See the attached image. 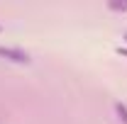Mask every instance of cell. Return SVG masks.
<instances>
[{"label": "cell", "instance_id": "obj_3", "mask_svg": "<svg viewBox=\"0 0 127 124\" xmlns=\"http://www.w3.org/2000/svg\"><path fill=\"white\" fill-rule=\"evenodd\" d=\"M108 7H110L112 12H127V0H125V2H117V0H110V2H108Z\"/></svg>", "mask_w": 127, "mask_h": 124}, {"label": "cell", "instance_id": "obj_1", "mask_svg": "<svg viewBox=\"0 0 127 124\" xmlns=\"http://www.w3.org/2000/svg\"><path fill=\"white\" fill-rule=\"evenodd\" d=\"M0 59L12 61V63H20V66L32 63L30 54H27V51H22V49H17V46H0Z\"/></svg>", "mask_w": 127, "mask_h": 124}, {"label": "cell", "instance_id": "obj_5", "mask_svg": "<svg viewBox=\"0 0 127 124\" xmlns=\"http://www.w3.org/2000/svg\"><path fill=\"white\" fill-rule=\"evenodd\" d=\"M0 34H2V27H0Z\"/></svg>", "mask_w": 127, "mask_h": 124}, {"label": "cell", "instance_id": "obj_2", "mask_svg": "<svg viewBox=\"0 0 127 124\" xmlns=\"http://www.w3.org/2000/svg\"><path fill=\"white\" fill-rule=\"evenodd\" d=\"M115 114H117V119L122 124H127V105H122V102H115Z\"/></svg>", "mask_w": 127, "mask_h": 124}, {"label": "cell", "instance_id": "obj_4", "mask_svg": "<svg viewBox=\"0 0 127 124\" xmlns=\"http://www.w3.org/2000/svg\"><path fill=\"white\" fill-rule=\"evenodd\" d=\"M122 39H125V41H127V32H125V37H122Z\"/></svg>", "mask_w": 127, "mask_h": 124}]
</instances>
